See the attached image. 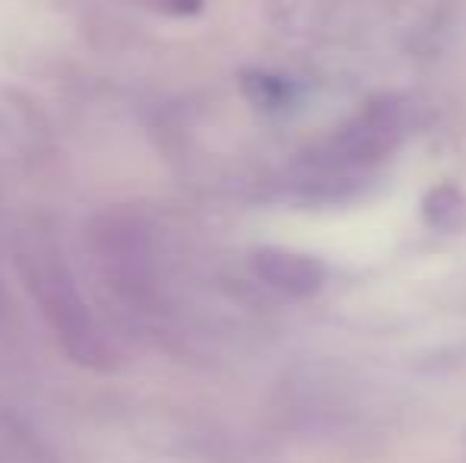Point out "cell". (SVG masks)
Returning <instances> with one entry per match:
<instances>
[{"mask_svg":"<svg viewBox=\"0 0 466 463\" xmlns=\"http://www.w3.org/2000/svg\"><path fill=\"white\" fill-rule=\"evenodd\" d=\"M251 264L254 273L267 286H273V289L295 298H308L314 292H320V286L327 279V270L318 257L301 251H289V247H260Z\"/></svg>","mask_w":466,"mask_h":463,"instance_id":"cell-1","label":"cell"},{"mask_svg":"<svg viewBox=\"0 0 466 463\" xmlns=\"http://www.w3.org/2000/svg\"><path fill=\"white\" fill-rule=\"evenodd\" d=\"M241 89L260 108H282L292 102V86L273 74H245L241 76Z\"/></svg>","mask_w":466,"mask_h":463,"instance_id":"cell-2","label":"cell"},{"mask_svg":"<svg viewBox=\"0 0 466 463\" xmlns=\"http://www.w3.org/2000/svg\"><path fill=\"white\" fill-rule=\"evenodd\" d=\"M463 213V197L454 191V187H435V191L425 197L422 204V216L431 229H451L457 223V216Z\"/></svg>","mask_w":466,"mask_h":463,"instance_id":"cell-3","label":"cell"},{"mask_svg":"<svg viewBox=\"0 0 466 463\" xmlns=\"http://www.w3.org/2000/svg\"><path fill=\"white\" fill-rule=\"evenodd\" d=\"M172 10H178V13H197L200 10V0H166Z\"/></svg>","mask_w":466,"mask_h":463,"instance_id":"cell-4","label":"cell"}]
</instances>
